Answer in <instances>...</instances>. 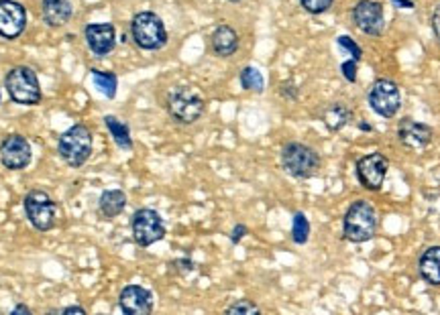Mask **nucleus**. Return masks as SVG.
Segmentation results:
<instances>
[{"mask_svg": "<svg viewBox=\"0 0 440 315\" xmlns=\"http://www.w3.org/2000/svg\"><path fill=\"white\" fill-rule=\"evenodd\" d=\"M27 27V11L16 0H0V37L13 41Z\"/></svg>", "mask_w": 440, "mask_h": 315, "instance_id": "obj_14", "label": "nucleus"}, {"mask_svg": "<svg viewBox=\"0 0 440 315\" xmlns=\"http://www.w3.org/2000/svg\"><path fill=\"white\" fill-rule=\"evenodd\" d=\"M324 127L330 132H340L345 127H349L352 120V110L347 102H332L328 104L320 114Z\"/></svg>", "mask_w": 440, "mask_h": 315, "instance_id": "obj_20", "label": "nucleus"}, {"mask_svg": "<svg viewBox=\"0 0 440 315\" xmlns=\"http://www.w3.org/2000/svg\"><path fill=\"white\" fill-rule=\"evenodd\" d=\"M369 108L382 118H394L402 108V92L394 80L379 78L373 82L367 94Z\"/></svg>", "mask_w": 440, "mask_h": 315, "instance_id": "obj_8", "label": "nucleus"}, {"mask_svg": "<svg viewBox=\"0 0 440 315\" xmlns=\"http://www.w3.org/2000/svg\"><path fill=\"white\" fill-rule=\"evenodd\" d=\"M357 129L361 130V132H371V130H373V127H371V124H369L367 120H359V122H357Z\"/></svg>", "mask_w": 440, "mask_h": 315, "instance_id": "obj_37", "label": "nucleus"}, {"mask_svg": "<svg viewBox=\"0 0 440 315\" xmlns=\"http://www.w3.org/2000/svg\"><path fill=\"white\" fill-rule=\"evenodd\" d=\"M323 159L320 155L304 143H286L281 149V167L293 179H312L320 171Z\"/></svg>", "mask_w": 440, "mask_h": 315, "instance_id": "obj_3", "label": "nucleus"}, {"mask_svg": "<svg viewBox=\"0 0 440 315\" xmlns=\"http://www.w3.org/2000/svg\"><path fill=\"white\" fill-rule=\"evenodd\" d=\"M357 68H359V61H355V59H345V61L340 63V75H342L347 82L355 84V82H357Z\"/></svg>", "mask_w": 440, "mask_h": 315, "instance_id": "obj_29", "label": "nucleus"}, {"mask_svg": "<svg viewBox=\"0 0 440 315\" xmlns=\"http://www.w3.org/2000/svg\"><path fill=\"white\" fill-rule=\"evenodd\" d=\"M418 272L426 285L440 287V246H428L418 258Z\"/></svg>", "mask_w": 440, "mask_h": 315, "instance_id": "obj_17", "label": "nucleus"}, {"mask_svg": "<svg viewBox=\"0 0 440 315\" xmlns=\"http://www.w3.org/2000/svg\"><path fill=\"white\" fill-rule=\"evenodd\" d=\"M226 314L233 315H255L261 314V307L257 303H253L251 299H236L235 303H231L226 307Z\"/></svg>", "mask_w": 440, "mask_h": 315, "instance_id": "obj_26", "label": "nucleus"}, {"mask_svg": "<svg viewBox=\"0 0 440 315\" xmlns=\"http://www.w3.org/2000/svg\"><path fill=\"white\" fill-rule=\"evenodd\" d=\"M131 37L135 45L143 51H159L167 45V29L162 16L151 11H143L132 16Z\"/></svg>", "mask_w": 440, "mask_h": 315, "instance_id": "obj_5", "label": "nucleus"}, {"mask_svg": "<svg viewBox=\"0 0 440 315\" xmlns=\"http://www.w3.org/2000/svg\"><path fill=\"white\" fill-rule=\"evenodd\" d=\"M127 208V193L122 189H106L100 193V200H98V210L104 218L112 220L125 212Z\"/></svg>", "mask_w": 440, "mask_h": 315, "instance_id": "obj_21", "label": "nucleus"}, {"mask_svg": "<svg viewBox=\"0 0 440 315\" xmlns=\"http://www.w3.org/2000/svg\"><path fill=\"white\" fill-rule=\"evenodd\" d=\"M239 80H241V86H243V90H247V92L261 94V92L265 90L263 73L259 72L257 68H253V65L243 68V70H241V75H239Z\"/></svg>", "mask_w": 440, "mask_h": 315, "instance_id": "obj_24", "label": "nucleus"}, {"mask_svg": "<svg viewBox=\"0 0 440 315\" xmlns=\"http://www.w3.org/2000/svg\"><path fill=\"white\" fill-rule=\"evenodd\" d=\"M72 13L73 6L70 0H43L41 2V16H43L45 23L53 29L68 25L70 18H72Z\"/></svg>", "mask_w": 440, "mask_h": 315, "instance_id": "obj_18", "label": "nucleus"}, {"mask_svg": "<svg viewBox=\"0 0 440 315\" xmlns=\"http://www.w3.org/2000/svg\"><path fill=\"white\" fill-rule=\"evenodd\" d=\"M25 215L31 226L39 232H49L58 224V203L56 200L41 189H33L23 200Z\"/></svg>", "mask_w": 440, "mask_h": 315, "instance_id": "obj_7", "label": "nucleus"}, {"mask_svg": "<svg viewBox=\"0 0 440 315\" xmlns=\"http://www.w3.org/2000/svg\"><path fill=\"white\" fill-rule=\"evenodd\" d=\"M104 124L106 129L110 132L112 141L117 143L118 149L122 151H132V137H131V129L129 124H125L122 120H118L117 116H104Z\"/></svg>", "mask_w": 440, "mask_h": 315, "instance_id": "obj_22", "label": "nucleus"}, {"mask_svg": "<svg viewBox=\"0 0 440 315\" xmlns=\"http://www.w3.org/2000/svg\"><path fill=\"white\" fill-rule=\"evenodd\" d=\"M337 43L351 55V59H355V61H361L363 59V49L357 45V41L355 39H351L349 35H340V37H337Z\"/></svg>", "mask_w": 440, "mask_h": 315, "instance_id": "obj_28", "label": "nucleus"}, {"mask_svg": "<svg viewBox=\"0 0 440 315\" xmlns=\"http://www.w3.org/2000/svg\"><path fill=\"white\" fill-rule=\"evenodd\" d=\"M247 234H249V228H247L245 224H236L235 228H233V232H231V242L239 244Z\"/></svg>", "mask_w": 440, "mask_h": 315, "instance_id": "obj_32", "label": "nucleus"}, {"mask_svg": "<svg viewBox=\"0 0 440 315\" xmlns=\"http://www.w3.org/2000/svg\"><path fill=\"white\" fill-rule=\"evenodd\" d=\"M131 232L135 242L141 248H149L165 238V222L157 210L141 208L131 218Z\"/></svg>", "mask_w": 440, "mask_h": 315, "instance_id": "obj_9", "label": "nucleus"}, {"mask_svg": "<svg viewBox=\"0 0 440 315\" xmlns=\"http://www.w3.org/2000/svg\"><path fill=\"white\" fill-rule=\"evenodd\" d=\"M118 307L127 315H149L153 311V293L141 285H127L118 295Z\"/></svg>", "mask_w": 440, "mask_h": 315, "instance_id": "obj_15", "label": "nucleus"}, {"mask_svg": "<svg viewBox=\"0 0 440 315\" xmlns=\"http://www.w3.org/2000/svg\"><path fill=\"white\" fill-rule=\"evenodd\" d=\"M392 4L394 6H397V9H406V11H412L416 4L412 2V0H392Z\"/></svg>", "mask_w": 440, "mask_h": 315, "instance_id": "obj_35", "label": "nucleus"}, {"mask_svg": "<svg viewBox=\"0 0 440 315\" xmlns=\"http://www.w3.org/2000/svg\"><path fill=\"white\" fill-rule=\"evenodd\" d=\"M432 31H434L436 39L440 41V4L434 9V13H432Z\"/></svg>", "mask_w": 440, "mask_h": 315, "instance_id": "obj_33", "label": "nucleus"}, {"mask_svg": "<svg viewBox=\"0 0 440 315\" xmlns=\"http://www.w3.org/2000/svg\"><path fill=\"white\" fill-rule=\"evenodd\" d=\"M92 82L96 90L106 96V98H115L117 96V87H118V78L112 72H100V70H92Z\"/></svg>", "mask_w": 440, "mask_h": 315, "instance_id": "obj_23", "label": "nucleus"}, {"mask_svg": "<svg viewBox=\"0 0 440 315\" xmlns=\"http://www.w3.org/2000/svg\"><path fill=\"white\" fill-rule=\"evenodd\" d=\"M13 315H19V314H23V315H31V309L27 307V305H23V303H19V305H15L13 307V311H11Z\"/></svg>", "mask_w": 440, "mask_h": 315, "instance_id": "obj_36", "label": "nucleus"}, {"mask_svg": "<svg viewBox=\"0 0 440 315\" xmlns=\"http://www.w3.org/2000/svg\"><path fill=\"white\" fill-rule=\"evenodd\" d=\"M165 110L176 120L177 124H194L198 122L206 110L204 96L192 86H176L167 92L165 98Z\"/></svg>", "mask_w": 440, "mask_h": 315, "instance_id": "obj_2", "label": "nucleus"}, {"mask_svg": "<svg viewBox=\"0 0 440 315\" xmlns=\"http://www.w3.org/2000/svg\"><path fill=\"white\" fill-rule=\"evenodd\" d=\"M84 37H86L90 51L94 55H98V58L108 55L117 47V29H115L112 23H94V25H88L86 31H84Z\"/></svg>", "mask_w": 440, "mask_h": 315, "instance_id": "obj_16", "label": "nucleus"}, {"mask_svg": "<svg viewBox=\"0 0 440 315\" xmlns=\"http://www.w3.org/2000/svg\"><path fill=\"white\" fill-rule=\"evenodd\" d=\"M92 146H94V139H92V130L86 124H73L66 132H61L58 141V153L59 157L63 159L66 165H70L73 169L82 167L92 155Z\"/></svg>", "mask_w": 440, "mask_h": 315, "instance_id": "obj_4", "label": "nucleus"}, {"mask_svg": "<svg viewBox=\"0 0 440 315\" xmlns=\"http://www.w3.org/2000/svg\"><path fill=\"white\" fill-rule=\"evenodd\" d=\"M59 314H80V315H86V309H84V307H80V305H70V307H63V309H59Z\"/></svg>", "mask_w": 440, "mask_h": 315, "instance_id": "obj_34", "label": "nucleus"}, {"mask_svg": "<svg viewBox=\"0 0 440 315\" xmlns=\"http://www.w3.org/2000/svg\"><path fill=\"white\" fill-rule=\"evenodd\" d=\"M172 267H174L177 272H190L194 271V260H192V258H177V260L172 262Z\"/></svg>", "mask_w": 440, "mask_h": 315, "instance_id": "obj_31", "label": "nucleus"}, {"mask_svg": "<svg viewBox=\"0 0 440 315\" xmlns=\"http://www.w3.org/2000/svg\"><path fill=\"white\" fill-rule=\"evenodd\" d=\"M310 238V220L304 212H295L292 220V240L295 244H306Z\"/></svg>", "mask_w": 440, "mask_h": 315, "instance_id": "obj_25", "label": "nucleus"}, {"mask_svg": "<svg viewBox=\"0 0 440 315\" xmlns=\"http://www.w3.org/2000/svg\"><path fill=\"white\" fill-rule=\"evenodd\" d=\"M33 159V149L31 143L23 134H9L0 143V163L11 169V171H23L27 169Z\"/></svg>", "mask_w": 440, "mask_h": 315, "instance_id": "obj_12", "label": "nucleus"}, {"mask_svg": "<svg viewBox=\"0 0 440 315\" xmlns=\"http://www.w3.org/2000/svg\"><path fill=\"white\" fill-rule=\"evenodd\" d=\"M434 139V130L424 122H418L410 116L397 122V141L410 151H422Z\"/></svg>", "mask_w": 440, "mask_h": 315, "instance_id": "obj_13", "label": "nucleus"}, {"mask_svg": "<svg viewBox=\"0 0 440 315\" xmlns=\"http://www.w3.org/2000/svg\"><path fill=\"white\" fill-rule=\"evenodd\" d=\"M4 87L11 100L21 106H37L41 102V86L37 73L29 65H16L4 78Z\"/></svg>", "mask_w": 440, "mask_h": 315, "instance_id": "obj_6", "label": "nucleus"}, {"mask_svg": "<svg viewBox=\"0 0 440 315\" xmlns=\"http://www.w3.org/2000/svg\"><path fill=\"white\" fill-rule=\"evenodd\" d=\"M229 2H241V0H229Z\"/></svg>", "mask_w": 440, "mask_h": 315, "instance_id": "obj_38", "label": "nucleus"}, {"mask_svg": "<svg viewBox=\"0 0 440 315\" xmlns=\"http://www.w3.org/2000/svg\"><path fill=\"white\" fill-rule=\"evenodd\" d=\"M210 45H212V51L214 55L219 58H233L239 49V35L233 27L229 25H219L212 37H210Z\"/></svg>", "mask_w": 440, "mask_h": 315, "instance_id": "obj_19", "label": "nucleus"}, {"mask_svg": "<svg viewBox=\"0 0 440 315\" xmlns=\"http://www.w3.org/2000/svg\"><path fill=\"white\" fill-rule=\"evenodd\" d=\"M335 0H300L302 9L310 15H324L326 11H330Z\"/></svg>", "mask_w": 440, "mask_h": 315, "instance_id": "obj_27", "label": "nucleus"}, {"mask_svg": "<svg viewBox=\"0 0 440 315\" xmlns=\"http://www.w3.org/2000/svg\"><path fill=\"white\" fill-rule=\"evenodd\" d=\"M279 94H281V98L292 102H295L300 98V90H298V86H295L293 82H283V84L279 86Z\"/></svg>", "mask_w": 440, "mask_h": 315, "instance_id": "obj_30", "label": "nucleus"}, {"mask_svg": "<svg viewBox=\"0 0 440 315\" xmlns=\"http://www.w3.org/2000/svg\"><path fill=\"white\" fill-rule=\"evenodd\" d=\"M352 23L355 27L371 35V37H379L385 29V13H383V4L377 0H359L352 6Z\"/></svg>", "mask_w": 440, "mask_h": 315, "instance_id": "obj_11", "label": "nucleus"}, {"mask_svg": "<svg viewBox=\"0 0 440 315\" xmlns=\"http://www.w3.org/2000/svg\"><path fill=\"white\" fill-rule=\"evenodd\" d=\"M387 169H389V159L385 157L383 153H379V151L357 159V163H355L357 179H359V183L365 187L367 191H379L382 189Z\"/></svg>", "mask_w": 440, "mask_h": 315, "instance_id": "obj_10", "label": "nucleus"}, {"mask_svg": "<svg viewBox=\"0 0 440 315\" xmlns=\"http://www.w3.org/2000/svg\"><path fill=\"white\" fill-rule=\"evenodd\" d=\"M377 210L367 200H355L342 218V238L347 242L363 244L375 238L377 234Z\"/></svg>", "mask_w": 440, "mask_h": 315, "instance_id": "obj_1", "label": "nucleus"}]
</instances>
